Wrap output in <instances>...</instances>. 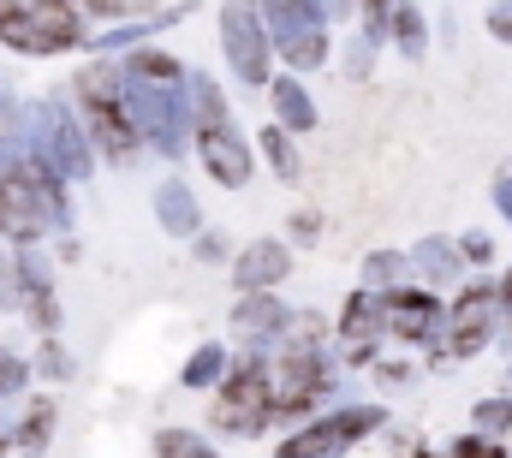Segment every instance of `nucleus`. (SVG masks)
Masks as SVG:
<instances>
[{"instance_id": "12", "label": "nucleus", "mask_w": 512, "mask_h": 458, "mask_svg": "<svg viewBox=\"0 0 512 458\" xmlns=\"http://www.w3.org/2000/svg\"><path fill=\"white\" fill-rule=\"evenodd\" d=\"M233 274H239L245 292H268V286H280V280L292 274V250H286L280 238H256L251 250L233 262Z\"/></svg>"}, {"instance_id": "20", "label": "nucleus", "mask_w": 512, "mask_h": 458, "mask_svg": "<svg viewBox=\"0 0 512 458\" xmlns=\"http://www.w3.org/2000/svg\"><path fill=\"white\" fill-rule=\"evenodd\" d=\"M48 429H54V399H36V405H30V417H24V429H18V441H24V453H30V458L42 453Z\"/></svg>"}, {"instance_id": "27", "label": "nucleus", "mask_w": 512, "mask_h": 458, "mask_svg": "<svg viewBox=\"0 0 512 458\" xmlns=\"http://www.w3.org/2000/svg\"><path fill=\"white\" fill-rule=\"evenodd\" d=\"M489 36H495V42H507V48H512V0H501V6H489Z\"/></svg>"}, {"instance_id": "4", "label": "nucleus", "mask_w": 512, "mask_h": 458, "mask_svg": "<svg viewBox=\"0 0 512 458\" xmlns=\"http://www.w3.org/2000/svg\"><path fill=\"white\" fill-rule=\"evenodd\" d=\"M262 18L292 72H316L328 60V0H262Z\"/></svg>"}, {"instance_id": "7", "label": "nucleus", "mask_w": 512, "mask_h": 458, "mask_svg": "<svg viewBox=\"0 0 512 458\" xmlns=\"http://www.w3.org/2000/svg\"><path fill=\"white\" fill-rule=\"evenodd\" d=\"M42 227H48V209H42L24 161H6L0 167V238L6 244H30Z\"/></svg>"}, {"instance_id": "1", "label": "nucleus", "mask_w": 512, "mask_h": 458, "mask_svg": "<svg viewBox=\"0 0 512 458\" xmlns=\"http://www.w3.org/2000/svg\"><path fill=\"white\" fill-rule=\"evenodd\" d=\"M72 96H78V114L90 125V143L108 161H131L143 131H137L131 102H126V72H114V60H90V66H78Z\"/></svg>"}, {"instance_id": "26", "label": "nucleus", "mask_w": 512, "mask_h": 458, "mask_svg": "<svg viewBox=\"0 0 512 458\" xmlns=\"http://www.w3.org/2000/svg\"><path fill=\"white\" fill-rule=\"evenodd\" d=\"M453 458H507V453H501V447H495L489 435H465V441L453 447Z\"/></svg>"}, {"instance_id": "35", "label": "nucleus", "mask_w": 512, "mask_h": 458, "mask_svg": "<svg viewBox=\"0 0 512 458\" xmlns=\"http://www.w3.org/2000/svg\"><path fill=\"white\" fill-rule=\"evenodd\" d=\"M495 197H501V215L512 221V179H501V185H495Z\"/></svg>"}, {"instance_id": "25", "label": "nucleus", "mask_w": 512, "mask_h": 458, "mask_svg": "<svg viewBox=\"0 0 512 458\" xmlns=\"http://www.w3.org/2000/svg\"><path fill=\"white\" fill-rule=\"evenodd\" d=\"M477 429H495V435L512 429V399H483L477 405Z\"/></svg>"}, {"instance_id": "18", "label": "nucleus", "mask_w": 512, "mask_h": 458, "mask_svg": "<svg viewBox=\"0 0 512 458\" xmlns=\"http://www.w3.org/2000/svg\"><path fill=\"white\" fill-rule=\"evenodd\" d=\"M120 72H126V78H149V84H179V78H185V66H179L173 54H161V48H137Z\"/></svg>"}, {"instance_id": "32", "label": "nucleus", "mask_w": 512, "mask_h": 458, "mask_svg": "<svg viewBox=\"0 0 512 458\" xmlns=\"http://www.w3.org/2000/svg\"><path fill=\"white\" fill-rule=\"evenodd\" d=\"M66 369H72V363H66V351H60V345H48V351H42V375H66Z\"/></svg>"}, {"instance_id": "9", "label": "nucleus", "mask_w": 512, "mask_h": 458, "mask_svg": "<svg viewBox=\"0 0 512 458\" xmlns=\"http://www.w3.org/2000/svg\"><path fill=\"white\" fill-rule=\"evenodd\" d=\"M441 322H447V310H441L435 292H417V286H393L387 292V328L405 345H429L441 334Z\"/></svg>"}, {"instance_id": "34", "label": "nucleus", "mask_w": 512, "mask_h": 458, "mask_svg": "<svg viewBox=\"0 0 512 458\" xmlns=\"http://www.w3.org/2000/svg\"><path fill=\"white\" fill-rule=\"evenodd\" d=\"M316 227H322L316 215H292V238H316Z\"/></svg>"}, {"instance_id": "10", "label": "nucleus", "mask_w": 512, "mask_h": 458, "mask_svg": "<svg viewBox=\"0 0 512 458\" xmlns=\"http://www.w3.org/2000/svg\"><path fill=\"white\" fill-rule=\"evenodd\" d=\"M382 328H387V298L382 292H352L346 310H340V345L352 363H370L376 345H382Z\"/></svg>"}, {"instance_id": "23", "label": "nucleus", "mask_w": 512, "mask_h": 458, "mask_svg": "<svg viewBox=\"0 0 512 458\" xmlns=\"http://www.w3.org/2000/svg\"><path fill=\"white\" fill-rule=\"evenodd\" d=\"M417 268H423L429 280H453V250H447L441 238H429V244L417 250Z\"/></svg>"}, {"instance_id": "30", "label": "nucleus", "mask_w": 512, "mask_h": 458, "mask_svg": "<svg viewBox=\"0 0 512 458\" xmlns=\"http://www.w3.org/2000/svg\"><path fill=\"white\" fill-rule=\"evenodd\" d=\"M471 262H495V250H489V232H465V244H459Z\"/></svg>"}, {"instance_id": "17", "label": "nucleus", "mask_w": 512, "mask_h": 458, "mask_svg": "<svg viewBox=\"0 0 512 458\" xmlns=\"http://www.w3.org/2000/svg\"><path fill=\"white\" fill-rule=\"evenodd\" d=\"M155 215H161L167 232H197V203H191L185 185H161L155 191Z\"/></svg>"}, {"instance_id": "2", "label": "nucleus", "mask_w": 512, "mask_h": 458, "mask_svg": "<svg viewBox=\"0 0 512 458\" xmlns=\"http://www.w3.org/2000/svg\"><path fill=\"white\" fill-rule=\"evenodd\" d=\"M0 42L12 54H66L84 42L78 0H0Z\"/></svg>"}, {"instance_id": "5", "label": "nucleus", "mask_w": 512, "mask_h": 458, "mask_svg": "<svg viewBox=\"0 0 512 458\" xmlns=\"http://www.w3.org/2000/svg\"><path fill=\"white\" fill-rule=\"evenodd\" d=\"M221 48H227V66L239 84H274L268 66H274V30L262 18V0H221Z\"/></svg>"}, {"instance_id": "33", "label": "nucleus", "mask_w": 512, "mask_h": 458, "mask_svg": "<svg viewBox=\"0 0 512 458\" xmlns=\"http://www.w3.org/2000/svg\"><path fill=\"white\" fill-rule=\"evenodd\" d=\"M405 375H411V369H405V363H382V369H376V381H382V387H399V381H405Z\"/></svg>"}, {"instance_id": "22", "label": "nucleus", "mask_w": 512, "mask_h": 458, "mask_svg": "<svg viewBox=\"0 0 512 458\" xmlns=\"http://www.w3.org/2000/svg\"><path fill=\"white\" fill-rule=\"evenodd\" d=\"M155 453H161V458H215L203 441H197V435H191V429H161Z\"/></svg>"}, {"instance_id": "6", "label": "nucleus", "mask_w": 512, "mask_h": 458, "mask_svg": "<svg viewBox=\"0 0 512 458\" xmlns=\"http://www.w3.org/2000/svg\"><path fill=\"white\" fill-rule=\"evenodd\" d=\"M268 417H274V381H268V369L251 357V363H239L221 381V393L209 405V423L215 429H233V435H256Z\"/></svg>"}, {"instance_id": "15", "label": "nucleus", "mask_w": 512, "mask_h": 458, "mask_svg": "<svg viewBox=\"0 0 512 458\" xmlns=\"http://www.w3.org/2000/svg\"><path fill=\"white\" fill-rule=\"evenodd\" d=\"M233 328H239L245 340H251V334H256V340H268V334H280V328H286V310H280L268 292H245V304L233 310Z\"/></svg>"}, {"instance_id": "24", "label": "nucleus", "mask_w": 512, "mask_h": 458, "mask_svg": "<svg viewBox=\"0 0 512 458\" xmlns=\"http://www.w3.org/2000/svg\"><path fill=\"white\" fill-rule=\"evenodd\" d=\"M24 381H30V369H24V357L0 345V399H12V393H18Z\"/></svg>"}, {"instance_id": "11", "label": "nucleus", "mask_w": 512, "mask_h": 458, "mask_svg": "<svg viewBox=\"0 0 512 458\" xmlns=\"http://www.w3.org/2000/svg\"><path fill=\"white\" fill-rule=\"evenodd\" d=\"M42 155L66 173V179H84L90 173V143H84V131L66 119V108H42Z\"/></svg>"}, {"instance_id": "19", "label": "nucleus", "mask_w": 512, "mask_h": 458, "mask_svg": "<svg viewBox=\"0 0 512 458\" xmlns=\"http://www.w3.org/2000/svg\"><path fill=\"white\" fill-rule=\"evenodd\" d=\"M262 149H268V167H274L280 179H298V155H292L286 125H268V131H262Z\"/></svg>"}, {"instance_id": "3", "label": "nucleus", "mask_w": 512, "mask_h": 458, "mask_svg": "<svg viewBox=\"0 0 512 458\" xmlns=\"http://www.w3.org/2000/svg\"><path fill=\"white\" fill-rule=\"evenodd\" d=\"M191 96H197V161L209 167V179H215V185L239 191V185L251 179V143L239 137V125H233V114H227L221 84L197 78V84H191Z\"/></svg>"}, {"instance_id": "14", "label": "nucleus", "mask_w": 512, "mask_h": 458, "mask_svg": "<svg viewBox=\"0 0 512 458\" xmlns=\"http://www.w3.org/2000/svg\"><path fill=\"white\" fill-rule=\"evenodd\" d=\"M268 96H274V114H280L286 131H310V125H316V102H310V90H304L298 78H274Z\"/></svg>"}, {"instance_id": "29", "label": "nucleus", "mask_w": 512, "mask_h": 458, "mask_svg": "<svg viewBox=\"0 0 512 458\" xmlns=\"http://www.w3.org/2000/svg\"><path fill=\"white\" fill-rule=\"evenodd\" d=\"M197 262H227V238L221 232H203L197 238Z\"/></svg>"}, {"instance_id": "31", "label": "nucleus", "mask_w": 512, "mask_h": 458, "mask_svg": "<svg viewBox=\"0 0 512 458\" xmlns=\"http://www.w3.org/2000/svg\"><path fill=\"white\" fill-rule=\"evenodd\" d=\"M84 12H96V18H120V12H131L137 0H78Z\"/></svg>"}, {"instance_id": "13", "label": "nucleus", "mask_w": 512, "mask_h": 458, "mask_svg": "<svg viewBox=\"0 0 512 458\" xmlns=\"http://www.w3.org/2000/svg\"><path fill=\"white\" fill-rule=\"evenodd\" d=\"M18 304H24V316H30L36 328H54V322H60L54 292H48V280H42L36 256H24V250H18Z\"/></svg>"}, {"instance_id": "8", "label": "nucleus", "mask_w": 512, "mask_h": 458, "mask_svg": "<svg viewBox=\"0 0 512 458\" xmlns=\"http://www.w3.org/2000/svg\"><path fill=\"white\" fill-rule=\"evenodd\" d=\"M495 304H501V286H471L447 310V345H453V357H477L489 345V334H495Z\"/></svg>"}, {"instance_id": "21", "label": "nucleus", "mask_w": 512, "mask_h": 458, "mask_svg": "<svg viewBox=\"0 0 512 458\" xmlns=\"http://www.w3.org/2000/svg\"><path fill=\"white\" fill-rule=\"evenodd\" d=\"M221 369H227V351H221V345H203V351L185 363V387H209V381H221Z\"/></svg>"}, {"instance_id": "16", "label": "nucleus", "mask_w": 512, "mask_h": 458, "mask_svg": "<svg viewBox=\"0 0 512 458\" xmlns=\"http://www.w3.org/2000/svg\"><path fill=\"white\" fill-rule=\"evenodd\" d=\"M387 36H393V48H399L405 60H423V48H429L423 6H417V0H399V6H393V18H387Z\"/></svg>"}, {"instance_id": "36", "label": "nucleus", "mask_w": 512, "mask_h": 458, "mask_svg": "<svg viewBox=\"0 0 512 458\" xmlns=\"http://www.w3.org/2000/svg\"><path fill=\"white\" fill-rule=\"evenodd\" d=\"M501 304H507V310H512V268H507V274H501Z\"/></svg>"}, {"instance_id": "28", "label": "nucleus", "mask_w": 512, "mask_h": 458, "mask_svg": "<svg viewBox=\"0 0 512 458\" xmlns=\"http://www.w3.org/2000/svg\"><path fill=\"white\" fill-rule=\"evenodd\" d=\"M399 268H405V262H399L393 250H376V256H370V286H382V280H393Z\"/></svg>"}]
</instances>
